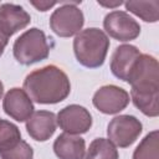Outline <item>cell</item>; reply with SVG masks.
<instances>
[{"instance_id": "15", "label": "cell", "mask_w": 159, "mask_h": 159, "mask_svg": "<svg viewBox=\"0 0 159 159\" xmlns=\"http://www.w3.org/2000/svg\"><path fill=\"white\" fill-rule=\"evenodd\" d=\"M130 99L133 104L147 117H158L159 114V89H132Z\"/></svg>"}, {"instance_id": "4", "label": "cell", "mask_w": 159, "mask_h": 159, "mask_svg": "<svg viewBox=\"0 0 159 159\" xmlns=\"http://www.w3.org/2000/svg\"><path fill=\"white\" fill-rule=\"evenodd\" d=\"M76 2H63L50 16V29L60 37H72L77 35L83 25L84 16Z\"/></svg>"}, {"instance_id": "13", "label": "cell", "mask_w": 159, "mask_h": 159, "mask_svg": "<svg viewBox=\"0 0 159 159\" xmlns=\"http://www.w3.org/2000/svg\"><path fill=\"white\" fill-rule=\"evenodd\" d=\"M56 114L51 111H36L26 120V130L29 135L37 142L48 140L56 132Z\"/></svg>"}, {"instance_id": "16", "label": "cell", "mask_w": 159, "mask_h": 159, "mask_svg": "<svg viewBox=\"0 0 159 159\" xmlns=\"http://www.w3.org/2000/svg\"><path fill=\"white\" fill-rule=\"evenodd\" d=\"M125 6V10L134 14L139 19H142L145 22H157L159 20V1L152 0V1H135L129 0L123 2Z\"/></svg>"}, {"instance_id": "7", "label": "cell", "mask_w": 159, "mask_h": 159, "mask_svg": "<svg viewBox=\"0 0 159 159\" xmlns=\"http://www.w3.org/2000/svg\"><path fill=\"white\" fill-rule=\"evenodd\" d=\"M129 93L116 84H106L99 87L92 98L93 106L103 114H117L129 104Z\"/></svg>"}, {"instance_id": "20", "label": "cell", "mask_w": 159, "mask_h": 159, "mask_svg": "<svg viewBox=\"0 0 159 159\" xmlns=\"http://www.w3.org/2000/svg\"><path fill=\"white\" fill-rule=\"evenodd\" d=\"M0 159H34V150L27 142L21 139L14 148L0 153Z\"/></svg>"}, {"instance_id": "24", "label": "cell", "mask_w": 159, "mask_h": 159, "mask_svg": "<svg viewBox=\"0 0 159 159\" xmlns=\"http://www.w3.org/2000/svg\"><path fill=\"white\" fill-rule=\"evenodd\" d=\"M2 94H4V84H2V82H1V80H0V99H1Z\"/></svg>"}, {"instance_id": "19", "label": "cell", "mask_w": 159, "mask_h": 159, "mask_svg": "<svg viewBox=\"0 0 159 159\" xmlns=\"http://www.w3.org/2000/svg\"><path fill=\"white\" fill-rule=\"evenodd\" d=\"M21 140L19 127L6 119L0 118V153L14 148Z\"/></svg>"}, {"instance_id": "11", "label": "cell", "mask_w": 159, "mask_h": 159, "mask_svg": "<svg viewBox=\"0 0 159 159\" xmlns=\"http://www.w3.org/2000/svg\"><path fill=\"white\" fill-rule=\"evenodd\" d=\"M140 55L142 52L134 45L124 43L116 47L111 57V72L113 76L123 82H128L133 66Z\"/></svg>"}, {"instance_id": "1", "label": "cell", "mask_w": 159, "mask_h": 159, "mask_svg": "<svg viewBox=\"0 0 159 159\" xmlns=\"http://www.w3.org/2000/svg\"><path fill=\"white\" fill-rule=\"evenodd\" d=\"M22 89L32 102L56 104L65 101L71 92L68 76L57 66L47 65L30 72L22 83Z\"/></svg>"}, {"instance_id": "17", "label": "cell", "mask_w": 159, "mask_h": 159, "mask_svg": "<svg viewBox=\"0 0 159 159\" xmlns=\"http://www.w3.org/2000/svg\"><path fill=\"white\" fill-rule=\"evenodd\" d=\"M83 159H119V154L108 138H96L91 142Z\"/></svg>"}, {"instance_id": "23", "label": "cell", "mask_w": 159, "mask_h": 159, "mask_svg": "<svg viewBox=\"0 0 159 159\" xmlns=\"http://www.w3.org/2000/svg\"><path fill=\"white\" fill-rule=\"evenodd\" d=\"M98 4L101 6H106V7H116V6H120L123 2L122 1H116V2H102V1H98Z\"/></svg>"}, {"instance_id": "22", "label": "cell", "mask_w": 159, "mask_h": 159, "mask_svg": "<svg viewBox=\"0 0 159 159\" xmlns=\"http://www.w3.org/2000/svg\"><path fill=\"white\" fill-rule=\"evenodd\" d=\"M7 42H9V37H7L5 34H2V32L0 31V57H1V55L4 53V50H5V47L7 46Z\"/></svg>"}, {"instance_id": "9", "label": "cell", "mask_w": 159, "mask_h": 159, "mask_svg": "<svg viewBox=\"0 0 159 159\" xmlns=\"http://www.w3.org/2000/svg\"><path fill=\"white\" fill-rule=\"evenodd\" d=\"M130 87H159L158 60L148 53H142L133 66L128 82Z\"/></svg>"}, {"instance_id": "18", "label": "cell", "mask_w": 159, "mask_h": 159, "mask_svg": "<svg viewBox=\"0 0 159 159\" xmlns=\"http://www.w3.org/2000/svg\"><path fill=\"white\" fill-rule=\"evenodd\" d=\"M133 159H159V132H149L133 152Z\"/></svg>"}, {"instance_id": "5", "label": "cell", "mask_w": 159, "mask_h": 159, "mask_svg": "<svg viewBox=\"0 0 159 159\" xmlns=\"http://www.w3.org/2000/svg\"><path fill=\"white\" fill-rule=\"evenodd\" d=\"M142 122L130 114H120L111 119L107 125L108 139L119 148L130 147L142 134Z\"/></svg>"}, {"instance_id": "6", "label": "cell", "mask_w": 159, "mask_h": 159, "mask_svg": "<svg viewBox=\"0 0 159 159\" xmlns=\"http://www.w3.org/2000/svg\"><path fill=\"white\" fill-rule=\"evenodd\" d=\"M103 29L107 35L120 42L135 40L140 34L139 22L127 11L122 10L108 12L103 20Z\"/></svg>"}, {"instance_id": "14", "label": "cell", "mask_w": 159, "mask_h": 159, "mask_svg": "<svg viewBox=\"0 0 159 159\" xmlns=\"http://www.w3.org/2000/svg\"><path fill=\"white\" fill-rule=\"evenodd\" d=\"M53 152L58 159H83L86 142L80 135L63 132L55 139Z\"/></svg>"}, {"instance_id": "3", "label": "cell", "mask_w": 159, "mask_h": 159, "mask_svg": "<svg viewBox=\"0 0 159 159\" xmlns=\"http://www.w3.org/2000/svg\"><path fill=\"white\" fill-rule=\"evenodd\" d=\"M51 46L42 30L31 27L21 34L12 45L15 60L24 66H30L43 61L50 55Z\"/></svg>"}, {"instance_id": "10", "label": "cell", "mask_w": 159, "mask_h": 159, "mask_svg": "<svg viewBox=\"0 0 159 159\" xmlns=\"http://www.w3.org/2000/svg\"><path fill=\"white\" fill-rule=\"evenodd\" d=\"M2 109L16 122H26L35 112L34 102L27 93L19 87H14L6 92L2 99Z\"/></svg>"}, {"instance_id": "8", "label": "cell", "mask_w": 159, "mask_h": 159, "mask_svg": "<svg viewBox=\"0 0 159 159\" xmlns=\"http://www.w3.org/2000/svg\"><path fill=\"white\" fill-rule=\"evenodd\" d=\"M57 125L68 134H84L92 127V116L87 108L80 104H70L56 116Z\"/></svg>"}, {"instance_id": "12", "label": "cell", "mask_w": 159, "mask_h": 159, "mask_svg": "<svg viewBox=\"0 0 159 159\" xmlns=\"http://www.w3.org/2000/svg\"><path fill=\"white\" fill-rule=\"evenodd\" d=\"M30 22L31 16L22 6L11 2L0 4V31L7 37L25 29Z\"/></svg>"}, {"instance_id": "21", "label": "cell", "mask_w": 159, "mask_h": 159, "mask_svg": "<svg viewBox=\"0 0 159 159\" xmlns=\"http://www.w3.org/2000/svg\"><path fill=\"white\" fill-rule=\"evenodd\" d=\"M56 4H58V2H56V1H31V5L35 6L39 11H47L50 7L55 6Z\"/></svg>"}, {"instance_id": "2", "label": "cell", "mask_w": 159, "mask_h": 159, "mask_svg": "<svg viewBox=\"0 0 159 159\" xmlns=\"http://www.w3.org/2000/svg\"><path fill=\"white\" fill-rule=\"evenodd\" d=\"M107 34L98 27L81 30L73 40V52L80 65L87 68H98L104 63L109 50Z\"/></svg>"}]
</instances>
